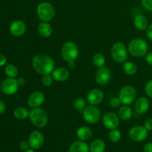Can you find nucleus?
<instances>
[{
  "instance_id": "nucleus-1",
  "label": "nucleus",
  "mask_w": 152,
  "mask_h": 152,
  "mask_svg": "<svg viewBox=\"0 0 152 152\" xmlns=\"http://www.w3.org/2000/svg\"><path fill=\"white\" fill-rule=\"evenodd\" d=\"M55 62L51 56L47 54H37L32 59L34 71L42 75L50 74L54 70Z\"/></svg>"
},
{
  "instance_id": "nucleus-2",
  "label": "nucleus",
  "mask_w": 152,
  "mask_h": 152,
  "mask_svg": "<svg viewBox=\"0 0 152 152\" xmlns=\"http://www.w3.org/2000/svg\"><path fill=\"white\" fill-rule=\"evenodd\" d=\"M128 50L129 53L134 57H142L148 53V45L143 39L135 38L129 42Z\"/></svg>"
},
{
  "instance_id": "nucleus-3",
  "label": "nucleus",
  "mask_w": 152,
  "mask_h": 152,
  "mask_svg": "<svg viewBox=\"0 0 152 152\" xmlns=\"http://www.w3.org/2000/svg\"><path fill=\"white\" fill-rule=\"evenodd\" d=\"M29 119L34 126L38 129L44 128L48 122V117L44 109L39 108H32L30 111Z\"/></svg>"
},
{
  "instance_id": "nucleus-4",
  "label": "nucleus",
  "mask_w": 152,
  "mask_h": 152,
  "mask_svg": "<svg viewBox=\"0 0 152 152\" xmlns=\"http://www.w3.org/2000/svg\"><path fill=\"white\" fill-rule=\"evenodd\" d=\"M37 14L42 22H48L54 17V7L48 1H42L37 5Z\"/></svg>"
},
{
  "instance_id": "nucleus-5",
  "label": "nucleus",
  "mask_w": 152,
  "mask_h": 152,
  "mask_svg": "<svg viewBox=\"0 0 152 152\" xmlns=\"http://www.w3.org/2000/svg\"><path fill=\"white\" fill-rule=\"evenodd\" d=\"M79 48L77 45L74 42H66L62 45V50H61V55L62 57L65 62H71L75 61L78 58Z\"/></svg>"
},
{
  "instance_id": "nucleus-6",
  "label": "nucleus",
  "mask_w": 152,
  "mask_h": 152,
  "mask_svg": "<svg viewBox=\"0 0 152 152\" xmlns=\"http://www.w3.org/2000/svg\"><path fill=\"white\" fill-rule=\"evenodd\" d=\"M129 50L123 42H116L111 49V54L113 59L119 63L126 62L129 56Z\"/></svg>"
},
{
  "instance_id": "nucleus-7",
  "label": "nucleus",
  "mask_w": 152,
  "mask_h": 152,
  "mask_svg": "<svg viewBox=\"0 0 152 152\" xmlns=\"http://www.w3.org/2000/svg\"><path fill=\"white\" fill-rule=\"evenodd\" d=\"M85 121L89 124H96L100 120L101 111L96 105H87L83 112Z\"/></svg>"
},
{
  "instance_id": "nucleus-8",
  "label": "nucleus",
  "mask_w": 152,
  "mask_h": 152,
  "mask_svg": "<svg viewBox=\"0 0 152 152\" xmlns=\"http://www.w3.org/2000/svg\"><path fill=\"white\" fill-rule=\"evenodd\" d=\"M119 98L123 105H129L133 103L137 98V91L132 86H125L120 90Z\"/></svg>"
},
{
  "instance_id": "nucleus-9",
  "label": "nucleus",
  "mask_w": 152,
  "mask_h": 152,
  "mask_svg": "<svg viewBox=\"0 0 152 152\" xmlns=\"http://www.w3.org/2000/svg\"><path fill=\"white\" fill-rule=\"evenodd\" d=\"M129 136L134 142H143L148 136V131L142 126L132 127L129 132Z\"/></svg>"
},
{
  "instance_id": "nucleus-10",
  "label": "nucleus",
  "mask_w": 152,
  "mask_h": 152,
  "mask_svg": "<svg viewBox=\"0 0 152 152\" xmlns=\"http://www.w3.org/2000/svg\"><path fill=\"white\" fill-rule=\"evenodd\" d=\"M19 84L17 83V80L16 78H10L7 77L4 80L1 84V90L4 94L6 95H13L18 91L19 89Z\"/></svg>"
},
{
  "instance_id": "nucleus-11",
  "label": "nucleus",
  "mask_w": 152,
  "mask_h": 152,
  "mask_svg": "<svg viewBox=\"0 0 152 152\" xmlns=\"http://www.w3.org/2000/svg\"><path fill=\"white\" fill-rule=\"evenodd\" d=\"M111 79V71L107 67L99 68L95 74V80L99 86H105Z\"/></svg>"
},
{
  "instance_id": "nucleus-12",
  "label": "nucleus",
  "mask_w": 152,
  "mask_h": 152,
  "mask_svg": "<svg viewBox=\"0 0 152 152\" xmlns=\"http://www.w3.org/2000/svg\"><path fill=\"white\" fill-rule=\"evenodd\" d=\"M28 141L29 142L30 148L34 150L39 149L45 143L44 135L39 131H34L29 135Z\"/></svg>"
},
{
  "instance_id": "nucleus-13",
  "label": "nucleus",
  "mask_w": 152,
  "mask_h": 152,
  "mask_svg": "<svg viewBox=\"0 0 152 152\" xmlns=\"http://www.w3.org/2000/svg\"><path fill=\"white\" fill-rule=\"evenodd\" d=\"M102 124L106 129H117L120 124V117L116 114L112 112H108L104 114L102 119Z\"/></svg>"
},
{
  "instance_id": "nucleus-14",
  "label": "nucleus",
  "mask_w": 152,
  "mask_h": 152,
  "mask_svg": "<svg viewBox=\"0 0 152 152\" xmlns=\"http://www.w3.org/2000/svg\"><path fill=\"white\" fill-rule=\"evenodd\" d=\"M104 99V93L101 89L94 88L88 92L86 96L87 102L90 105H97L102 102Z\"/></svg>"
},
{
  "instance_id": "nucleus-15",
  "label": "nucleus",
  "mask_w": 152,
  "mask_h": 152,
  "mask_svg": "<svg viewBox=\"0 0 152 152\" xmlns=\"http://www.w3.org/2000/svg\"><path fill=\"white\" fill-rule=\"evenodd\" d=\"M45 94L41 91H34L31 94L28 99V105L31 108H39L45 102Z\"/></svg>"
},
{
  "instance_id": "nucleus-16",
  "label": "nucleus",
  "mask_w": 152,
  "mask_h": 152,
  "mask_svg": "<svg viewBox=\"0 0 152 152\" xmlns=\"http://www.w3.org/2000/svg\"><path fill=\"white\" fill-rule=\"evenodd\" d=\"M10 33L14 37H21L26 31V25L22 20L13 21L9 27Z\"/></svg>"
},
{
  "instance_id": "nucleus-17",
  "label": "nucleus",
  "mask_w": 152,
  "mask_h": 152,
  "mask_svg": "<svg viewBox=\"0 0 152 152\" xmlns=\"http://www.w3.org/2000/svg\"><path fill=\"white\" fill-rule=\"evenodd\" d=\"M50 74H51L52 77L55 81L60 82V83L66 81L69 78L70 76L69 71L67 68H63V67L55 68Z\"/></svg>"
},
{
  "instance_id": "nucleus-18",
  "label": "nucleus",
  "mask_w": 152,
  "mask_h": 152,
  "mask_svg": "<svg viewBox=\"0 0 152 152\" xmlns=\"http://www.w3.org/2000/svg\"><path fill=\"white\" fill-rule=\"evenodd\" d=\"M150 107L149 100L146 97H140L135 102L134 109L136 112L139 114H144L148 111Z\"/></svg>"
},
{
  "instance_id": "nucleus-19",
  "label": "nucleus",
  "mask_w": 152,
  "mask_h": 152,
  "mask_svg": "<svg viewBox=\"0 0 152 152\" xmlns=\"http://www.w3.org/2000/svg\"><path fill=\"white\" fill-rule=\"evenodd\" d=\"M68 152H90V148L85 141L80 140L71 144Z\"/></svg>"
},
{
  "instance_id": "nucleus-20",
  "label": "nucleus",
  "mask_w": 152,
  "mask_h": 152,
  "mask_svg": "<svg viewBox=\"0 0 152 152\" xmlns=\"http://www.w3.org/2000/svg\"><path fill=\"white\" fill-rule=\"evenodd\" d=\"M134 25L139 31H145L148 26V19L144 15H137L134 18Z\"/></svg>"
},
{
  "instance_id": "nucleus-21",
  "label": "nucleus",
  "mask_w": 152,
  "mask_h": 152,
  "mask_svg": "<svg viewBox=\"0 0 152 152\" xmlns=\"http://www.w3.org/2000/svg\"><path fill=\"white\" fill-rule=\"evenodd\" d=\"M92 134H93V133H92L91 129L86 126H81L77 131V136L80 140H88L91 138Z\"/></svg>"
},
{
  "instance_id": "nucleus-22",
  "label": "nucleus",
  "mask_w": 152,
  "mask_h": 152,
  "mask_svg": "<svg viewBox=\"0 0 152 152\" xmlns=\"http://www.w3.org/2000/svg\"><path fill=\"white\" fill-rule=\"evenodd\" d=\"M38 33L41 37L48 38L53 34V28L48 22H42L38 25Z\"/></svg>"
},
{
  "instance_id": "nucleus-23",
  "label": "nucleus",
  "mask_w": 152,
  "mask_h": 152,
  "mask_svg": "<svg viewBox=\"0 0 152 152\" xmlns=\"http://www.w3.org/2000/svg\"><path fill=\"white\" fill-rule=\"evenodd\" d=\"M132 115H133V111H132V109L131 108V107H129V105H123L119 109L118 117L122 120L127 121V120H130L132 118Z\"/></svg>"
},
{
  "instance_id": "nucleus-24",
  "label": "nucleus",
  "mask_w": 152,
  "mask_h": 152,
  "mask_svg": "<svg viewBox=\"0 0 152 152\" xmlns=\"http://www.w3.org/2000/svg\"><path fill=\"white\" fill-rule=\"evenodd\" d=\"M105 148L106 145L105 142L100 139H96L92 141L89 146L90 152H105Z\"/></svg>"
},
{
  "instance_id": "nucleus-25",
  "label": "nucleus",
  "mask_w": 152,
  "mask_h": 152,
  "mask_svg": "<svg viewBox=\"0 0 152 152\" xmlns=\"http://www.w3.org/2000/svg\"><path fill=\"white\" fill-rule=\"evenodd\" d=\"M123 69L125 74L129 76H133L137 72V65L132 61L123 62Z\"/></svg>"
},
{
  "instance_id": "nucleus-26",
  "label": "nucleus",
  "mask_w": 152,
  "mask_h": 152,
  "mask_svg": "<svg viewBox=\"0 0 152 152\" xmlns=\"http://www.w3.org/2000/svg\"><path fill=\"white\" fill-rule=\"evenodd\" d=\"M13 115L17 120H24L29 117L30 111L24 107H19L13 111Z\"/></svg>"
},
{
  "instance_id": "nucleus-27",
  "label": "nucleus",
  "mask_w": 152,
  "mask_h": 152,
  "mask_svg": "<svg viewBox=\"0 0 152 152\" xmlns=\"http://www.w3.org/2000/svg\"><path fill=\"white\" fill-rule=\"evenodd\" d=\"M92 62H93V64L97 68H102V67H104L105 65V58L102 53H97L96 54L94 55L93 58H92Z\"/></svg>"
},
{
  "instance_id": "nucleus-28",
  "label": "nucleus",
  "mask_w": 152,
  "mask_h": 152,
  "mask_svg": "<svg viewBox=\"0 0 152 152\" xmlns=\"http://www.w3.org/2000/svg\"><path fill=\"white\" fill-rule=\"evenodd\" d=\"M4 74L7 77L16 78L18 75V69L13 64H8L4 68Z\"/></svg>"
},
{
  "instance_id": "nucleus-29",
  "label": "nucleus",
  "mask_w": 152,
  "mask_h": 152,
  "mask_svg": "<svg viewBox=\"0 0 152 152\" xmlns=\"http://www.w3.org/2000/svg\"><path fill=\"white\" fill-rule=\"evenodd\" d=\"M73 105H74V108L81 114H83V111L86 108V107L87 106L86 105V101L81 97L77 98V99H74Z\"/></svg>"
},
{
  "instance_id": "nucleus-30",
  "label": "nucleus",
  "mask_w": 152,
  "mask_h": 152,
  "mask_svg": "<svg viewBox=\"0 0 152 152\" xmlns=\"http://www.w3.org/2000/svg\"><path fill=\"white\" fill-rule=\"evenodd\" d=\"M121 132L120 130L117 129H111L108 134V137L109 140L113 142H117L120 140L121 139Z\"/></svg>"
},
{
  "instance_id": "nucleus-31",
  "label": "nucleus",
  "mask_w": 152,
  "mask_h": 152,
  "mask_svg": "<svg viewBox=\"0 0 152 152\" xmlns=\"http://www.w3.org/2000/svg\"><path fill=\"white\" fill-rule=\"evenodd\" d=\"M53 77H52L51 74H45V75H42V83L46 87H49L53 83Z\"/></svg>"
},
{
  "instance_id": "nucleus-32",
  "label": "nucleus",
  "mask_w": 152,
  "mask_h": 152,
  "mask_svg": "<svg viewBox=\"0 0 152 152\" xmlns=\"http://www.w3.org/2000/svg\"><path fill=\"white\" fill-rule=\"evenodd\" d=\"M122 102L119 97H112L109 101V105L111 108H118L121 105Z\"/></svg>"
},
{
  "instance_id": "nucleus-33",
  "label": "nucleus",
  "mask_w": 152,
  "mask_h": 152,
  "mask_svg": "<svg viewBox=\"0 0 152 152\" xmlns=\"http://www.w3.org/2000/svg\"><path fill=\"white\" fill-rule=\"evenodd\" d=\"M141 4L145 10L152 12V0H141Z\"/></svg>"
},
{
  "instance_id": "nucleus-34",
  "label": "nucleus",
  "mask_w": 152,
  "mask_h": 152,
  "mask_svg": "<svg viewBox=\"0 0 152 152\" xmlns=\"http://www.w3.org/2000/svg\"><path fill=\"white\" fill-rule=\"evenodd\" d=\"M145 92L147 96L152 99V80H150L145 84Z\"/></svg>"
},
{
  "instance_id": "nucleus-35",
  "label": "nucleus",
  "mask_w": 152,
  "mask_h": 152,
  "mask_svg": "<svg viewBox=\"0 0 152 152\" xmlns=\"http://www.w3.org/2000/svg\"><path fill=\"white\" fill-rule=\"evenodd\" d=\"M30 145L28 141L23 140L22 141V142H20V143H19V148H20L21 150H22V151H25V150L28 149Z\"/></svg>"
},
{
  "instance_id": "nucleus-36",
  "label": "nucleus",
  "mask_w": 152,
  "mask_h": 152,
  "mask_svg": "<svg viewBox=\"0 0 152 152\" xmlns=\"http://www.w3.org/2000/svg\"><path fill=\"white\" fill-rule=\"evenodd\" d=\"M144 127L149 132L152 131V118H149L146 120L144 123Z\"/></svg>"
},
{
  "instance_id": "nucleus-37",
  "label": "nucleus",
  "mask_w": 152,
  "mask_h": 152,
  "mask_svg": "<svg viewBox=\"0 0 152 152\" xmlns=\"http://www.w3.org/2000/svg\"><path fill=\"white\" fill-rule=\"evenodd\" d=\"M145 31H146L147 37H148V39L151 40L152 42V24L148 25V28H147V29Z\"/></svg>"
},
{
  "instance_id": "nucleus-38",
  "label": "nucleus",
  "mask_w": 152,
  "mask_h": 152,
  "mask_svg": "<svg viewBox=\"0 0 152 152\" xmlns=\"http://www.w3.org/2000/svg\"><path fill=\"white\" fill-rule=\"evenodd\" d=\"M145 62H147V64L152 66V51L148 52L145 55Z\"/></svg>"
},
{
  "instance_id": "nucleus-39",
  "label": "nucleus",
  "mask_w": 152,
  "mask_h": 152,
  "mask_svg": "<svg viewBox=\"0 0 152 152\" xmlns=\"http://www.w3.org/2000/svg\"><path fill=\"white\" fill-rule=\"evenodd\" d=\"M143 152H152V142H148L144 145Z\"/></svg>"
},
{
  "instance_id": "nucleus-40",
  "label": "nucleus",
  "mask_w": 152,
  "mask_h": 152,
  "mask_svg": "<svg viewBox=\"0 0 152 152\" xmlns=\"http://www.w3.org/2000/svg\"><path fill=\"white\" fill-rule=\"evenodd\" d=\"M5 110H6L5 103H4V101H2V100H1V99H0V114L4 113Z\"/></svg>"
},
{
  "instance_id": "nucleus-41",
  "label": "nucleus",
  "mask_w": 152,
  "mask_h": 152,
  "mask_svg": "<svg viewBox=\"0 0 152 152\" xmlns=\"http://www.w3.org/2000/svg\"><path fill=\"white\" fill-rule=\"evenodd\" d=\"M6 62H7V59H6V57L3 54L0 53V67L4 66L6 64Z\"/></svg>"
},
{
  "instance_id": "nucleus-42",
  "label": "nucleus",
  "mask_w": 152,
  "mask_h": 152,
  "mask_svg": "<svg viewBox=\"0 0 152 152\" xmlns=\"http://www.w3.org/2000/svg\"><path fill=\"white\" fill-rule=\"evenodd\" d=\"M25 82H26V80H25L24 77H19V78L17 79V83L19 86H24L25 84Z\"/></svg>"
},
{
  "instance_id": "nucleus-43",
  "label": "nucleus",
  "mask_w": 152,
  "mask_h": 152,
  "mask_svg": "<svg viewBox=\"0 0 152 152\" xmlns=\"http://www.w3.org/2000/svg\"><path fill=\"white\" fill-rule=\"evenodd\" d=\"M68 66L70 69H74L76 67V64H75V61H71V62H68Z\"/></svg>"
},
{
  "instance_id": "nucleus-44",
  "label": "nucleus",
  "mask_w": 152,
  "mask_h": 152,
  "mask_svg": "<svg viewBox=\"0 0 152 152\" xmlns=\"http://www.w3.org/2000/svg\"><path fill=\"white\" fill-rule=\"evenodd\" d=\"M24 152H35V151H34V149H33V148H28V149L24 151Z\"/></svg>"
}]
</instances>
